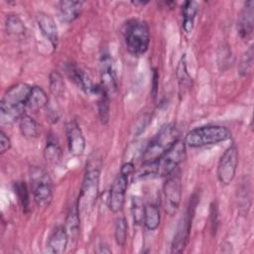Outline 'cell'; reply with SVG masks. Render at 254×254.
I'll use <instances>...</instances> for the list:
<instances>
[{"label":"cell","instance_id":"cell-1","mask_svg":"<svg viewBox=\"0 0 254 254\" xmlns=\"http://www.w3.org/2000/svg\"><path fill=\"white\" fill-rule=\"evenodd\" d=\"M32 86L19 82L9 87L0 102V120L2 124H12L25 113L26 101Z\"/></svg>","mask_w":254,"mask_h":254},{"label":"cell","instance_id":"cell-2","mask_svg":"<svg viewBox=\"0 0 254 254\" xmlns=\"http://www.w3.org/2000/svg\"><path fill=\"white\" fill-rule=\"evenodd\" d=\"M101 159L92 154L88 159L77 198L79 211H89L95 204L99 193V180L101 172Z\"/></svg>","mask_w":254,"mask_h":254},{"label":"cell","instance_id":"cell-3","mask_svg":"<svg viewBox=\"0 0 254 254\" xmlns=\"http://www.w3.org/2000/svg\"><path fill=\"white\" fill-rule=\"evenodd\" d=\"M180 131L175 124L169 123L161 127L142 154V163H152L160 159L177 141Z\"/></svg>","mask_w":254,"mask_h":254},{"label":"cell","instance_id":"cell-4","mask_svg":"<svg viewBox=\"0 0 254 254\" xmlns=\"http://www.w3.org/2000/svg\"><path fill=\"white\" fill-rule=\"evenodd\" d=\"M230 130L221 125H204L191 129L185 137V144L190 148L215 145L230 139Z\"/></svg>","mask_w":254,"mask_h":254},{"label":"cell","instance_id":"cell-5","mask_svg":"<svg viewBox=\"0 0 254 254\" xmlns=\"http://www.w3.org/2000/svg\"><path fill=\"white\" fill-rule=\"evenodd\" d=\"M125 45L133 56H141L147 52L150 45V29L145 21L130 20L123 29Z\"/></svg>","mask_w":254,"mask_h":254},{"label":"cell","instance_id":"cell-6","mask_svg":"<svg viewBox=\"0 0 254 254\" xmlns=\"http://www.w3.org/2000/svg\"><path fill=\"white\" fill-rule=\"evenodd\" d=\"M31 189L36 204L40 207L49 206L53 200V184L49 174L41 167L30 169Z\"/></svg>","mask_w":254,"mask_h":254},{"label":"cell","instance_id":"cell-7","mask_svg":"<svg viewBox=\"0 0 254 254\" xmlns=\"http://www.w3.org/2000/svg\"><path fill=\"white\" fill-rule=\"evenodd\" d=\"M187 156V145L183 140L177 141L160 159L155 161L157 177H167L178 169Z\"/></svg>","mask_w":254,"mask_h":254},{"label":"cell","instance_id":"cell-8","mask_svg":"<svg viewBox=\"0 0 254 254\" xmlns=\"http://www.w3.org/2000/svg\"><path fill=\"white\" fill-rule=\"evenodd\" d=\"M165 211L169 215H174L181 203L182 199V177L179 169L166 177L163 186Z\"/></svg>","mask_w":254,"mask_h":254},{"label":"cell","instance_id":"cell-9","mask_svg":"<svg viewBox=\"0 0 254 254\" xmlns=\"http://www.w3.org/2000/svg\"><path fill=\"white\" fill-rule=\"evenodd\" d=\"M238 163V149L235 145H231L221 155L217 164V178L222 185L227 186L234 180Z\"/></svg>","mask_w":254,"mask_h":254},{"label":"cell","instance_id":"cell-10","mask_svg":"<svg viewBox=\"0 0 254 254\" xmlns=\"http://www.w3.org/2000/svg\"><path fill=\"white\" fill-rule=\"evenodd\" d=\"M100 86L110 98L114 97L118 92V82L113 61L107 51H104L100 56Z\"/></svg>","mask_w":254,"mask_h":254},{"label":"cell","instance_id":"cell-11","mask_svg":"<svg viewBox=\"0 0 254 254\" xmlns=\"http://www.w3.org/2000/svg\"><path fill=\"white\" fill-rule=\"evenodd\" d=\"M194 203L190 202L189 205V208L187 210V213L185 217L182 219L178 230L174 236L173 242H172V253H182L185 248L188 245L190 227H191V220L193 216V210H194Z\"/></svg>","mask_w":254,"mask_h":254},{"label":"cell","instance_id":"cell-12","mask_svg":"<svg viewBox=\"0 0 254 254\" xmlns=\"http://www.w3.org/2000/svg\"><path fill=\"white\" fill-rule=\"evenodd\" d=\"M128 188V177L119 174L113 181L108 197V206L113 213L121 211L125 202V194Z\"/></svg>","mask_w":254,"mask_h":254},{"label":"cell","instance_id":"cell-13","mask_svg":"<svg viewBox=\"0 0 254 254\" xmlns=\"http://www.w3.org/2000/svg\"><path fill=\"white\" fill-rule=\"evenodd\" d=\"M65 133L69 153L75 157L81 156L85 150V138L75 120H70L66 124Z\"/></svg>","mask_w":254,"mask_h":254},{"label":"cell","instance_id":"cell-14","mask_svg":"<svg viewBox=\"0 0 254 254\" xmlns=\"http://www.w3.org/2000/svg\"><path fill=\"white\" fill-rule=\"evenodd\" d=\"M254 29V1L244 3L237 20V32L239 37L248 41L253 34Z\"/></svg>","mask_w":254,"mask_h":254},{"label":"cell","instance_id":"cell-15","mask_svg":"<svg viewBox=\"0 0 254 254\" xmlns=\"http://www.w3.org/2000/svg\"><path fill=\"white\" fill-rule=\"evenodd\" d=\"M64 70L68 78L80 89H82L86 93H94L96 85L92 83L89 75L81 68H79L75 64L67 63L64 65Z\"/></svg>","mask_w":254,"mask_h":254},{"label":"cell","instance_id":"cell-16","mask_svg":"<svg viewBox=\"0 0 254 254\" xmlns=\"http://www.w3.org/2000/svg\"><path fill=\"white\" fill-rule=\"evenodd\" d=\"M36 21L42 35L51 43L53 49L56 50L59 42V34L53 17L45 12H39L36 16Z\"/></svg>","mask_w":254,"mask_h":254},{"label":"cell","instance_id":"cell-17","mask_svg":"<svg viewBox=\"0 0 254 254\" xmlns=\"http://www.w3.org/2000/svg\"><path fill=\"white\" fill-rule=\"evenodd\" d=\"M69 241L68 234L64 225H60L54 229L48 240V251L54 254H62L65 252Z\"/></svg>","mask_w":254,"mask_h":254},{"label":"cell","instance_id":"cell-18","mask_svg":"<svg viewBox=\"0 0 254 254\" xmlns=\"http://www.w3.org/2000/svg\"><path fill=\"white\" fill-rule=\"evenodd\" d=\"M79 208L77 200L72 203L67 211V215L65 217V230L68 234L69 240L75 241L79 235V228H80V217H79Z\"/></svg>","mask_w":254,"mask_h":254},{"label":"cell","instance_id":"cell-19","mask_svg":"<svg viewBox=\"0 0 254 254\" xmlns=\"http://www.w3.org/2000/svg\"><path fill=\"white\" fill-rule=\"evenodd\" d=\"M49 97L47 92L38 85H34L31 88L30 94L26 101V108L31 111L37 112L48 106Z\"/></svg>","mask_w":254,"mask_h":254},{"label":"cell","instance_id":"cell-20","mask_svg":"<svg viewBox=\"0 0 254 254\" xmlns=\"http://www.w3.org/2000/svg\"><path fill=\"white\" fill-rule=\"evenodd\" d=\"M83 2L82 1H72L64 0L59 3V12L61 19L65 23H70L78 18Z\"/></svg>","mask_w":254,"mask_h":254},{"label":"cell","instance_id":"cell-21","mask_svg":"<svg viewBox=\"0 0 254 254\" xmlns=\"http://www.w3.org/2000/svg\"><path fill=\"white\" fill-rule=\"evenodd\" d=\"M198 12V3L195 1H186L182 6L183 29L187 34L191 33L196 14Z\"/></svg>","mask_w":254,"mask_h":254},{"label":"cell","instance_id":"cell-22","mask_svg":"<svg viewBox=\"0 0 254 254\" xmlns=\"http://www.w3.org/2000/svg\"><path fill=\"white\" fill-rule=\"evenodd\" d=\"M177 78H178V82H179V86L180 89L183 93L189 91L191 88V77L188 71V66H187V58L186 55H182L178 65H177Z\"/></svg>","mask_w":254,"mask_h":254},{"label":"cell","instance_id":"cell-23","mask_svg":"<svg viewBox=\"0 0 254 254\" xmlns=\"http://www.w3.org/2000/svg\"><path fill=\"white\" fill-rule=\"evenodd\" d=\"M44 156L46 161L50 164H58L61 162L62 149L58 139L52 134H50L47 138L46 146L44 149Z\"/></svg>","mask_w":254,"mask_h":254},{"label":"cell","instance_id":"cell-24","mask_svg":"<svg viewBox=\"0 0 254 254\" xmlns=\"http://www.w3.org/2000/svg\"><path fill=\"white\" fill-rule=\"evenodd\" d=\"M161 222L160 208L155 203H148L145 205L143 223L148 230H156Z\"/></svg>","mask_w":254,"mask_h":254},{"label":"cell","instance_id":"cell-25","mask_svg":"<svg viewBox=\"0 0 254 254\" xmlns=\"http://www.w3.org/2000/svg\"><path fill=\"white\" fill-rule=\"evenodd\" d=\"M19 129L26 138H36L39 134V128L36 120L27 113H24L18 120Z\"/></svg>","mask_w":254,"mask_h":254},{"label":"cell","instance_id":"cell-26","mask_svg":"<svg viewBox=\"0 0 254 254\" xmlns=\"http://www.w3.org/2000/svg\"><path fill=\"white\" fill-rule=\"evenodd\" d=\"M98 95V103H97V108H98V116L103 125H106L109 121L110 117V97L104 92L102 88L97 93Z\"/></svg>","mask_w":254,"mask_h":254},{"label":"cell","instance_id":"cell-27","mask_svg":"<svg viewBox=\"0 0 254 254\" xmlns=\"http://www.w3.org/2000/svg\"><path fill=\"white\" fill-rule=\"evenodd\" d=\"M5 29L9 35L21 36L25 34L26 28L22 19L15 14H10L6 17Z\"/></svg>","mask_w":254,"mask_h":254},{"label":"cell","instance_id":"cell-28","mask_svg":"<svg viewBox=\"0 0 254 254\" xmlns=\"http://www.w3.org/2000/svg\"><path fill=\"white\" fill-rule=\"evenodd\" d=\"M128 235V224L126 218L123 215L117 217L114 226V237L118 246L124 247L127 242Z\"/></svg>","mask_w":254,"mask_h":254},{"label":"cell","instance_id":"cell-29","mask_svg":"<svg viewBox=\"0 0 254 254\" xmlns=\"http://www.w3.org/2000/svg\"><path fill=\"white\" fill-rule=\"evenodd\" d=\"M253 60H254V48L250 46L246 52L242 55L240 63L238 65V73L240 76H248L252 72L253 68Z\"/></svg>","mask_w":254,"mask_h":254},{"label":"cell","instance_id":"cell-30","mask_svg":"<svg viewBox=\"0 0 254 254\" xmlns=\"http://www.w3.org/2000/svg\"><path fill=\"white\" fill-rule=\"evenodd\" d=\"M49 88L52 94L55 96H61L64 92V81L63 75L57 71L53 70L49 75Z\"/></svg>","mask_w":254,"mask_h":254},{"label":"cell","instance_id":"cell-31","mask_svg":"<svg viewBox=\"0 0 254 254\" xmlns=\"http://www.w3.org/2000/svg\"><path fill=\"white\" fill-rule=\"evenodd\" d=\"M145 212V204L141 197L133 195L131 197V214L134 224L139 225L143 222Z\"/></svg>","mask_w":254,"mask_h":254},{"label":"cell","instance_id":"cell-32","mask_svg":"<svg viewBox=\"0 0 254 254\" xmlns=\"http://www.w3.org/2000/svg\"><path fill=\"white\" fill-rule=\"evenodd\" d=\"M15 192L19 198V201L23 207V210L26 212L29 210L30 206V196L28 187L25 182H16L14 185Z\"/></svg>","mask_w":254,"mask_h":254},{"label":"cell","instance_id":"cell-33","mask_svg":"<svg viewBox=\"0 0 254 254\" xmlns=\"http://www.w3.org/2000/svg\"><path fill=\"white\" fill-rule=\"evenodd\" d=\"M218 223V215H217V205L215 202L210 204V228L212 235H215Z\"/></svg>","mask_w":254,"mask_h":254},{"label":"cell","instance_id":"cell-34","mask_svg":"<svg viewBox=\"0 0 254 254\" xmlns=\"http://www.w3.org/2000/svg\"><path fill=\"white\" fill-rule=\"evenodd\" d=\"M10 148H11L10 138L3 131H0V152H1V154H4Z\"/></svg>","mask_w":254,"mask_h":254},{"label":"cell","instance_id":"cell-35","mask_svg":"<svg viewBox=\"0 0 254 254\" xmlns=\"http://www.w3.org/2000/svg\"><path fill=\"white\" fill-rule=\"evenodd\" d=\"M151 94L155 98L158 93L159 87V72L157 68H153V75H152V85H151Z\"/></svg>","mask_w":254,"mask_h":254},{"label":"cell","instance_id":"cell-36","mask_svg":"<svg viewBox=\"0 0 254 254\" xmlns=\"http://www.w3.org/2000/svg\"><path fill=\"white\" fill-rule=\"evenodd\" d=\"M134 171H135V166H134L133 162L127 161V162H125V163L122 165V167H121V169H120V174H122V175L128 177L129 175L133 174Z\"/></svg>","mask_w":254,"mask_h":254},{"label":"cell","instance_id":"cell-37","mask_svg":"<svg viewBox=\"0 0 254 254\" xmlns=\"http://www.w3.org/2000/svg\"><path fill=\"white\" fill-rule=\"evenodd\" d=\"M59 118H60L59 113H58L56 110H54V109H52V108H49V109L47 110V120H49L51 123H56V122H58Z\"/></svg>","mask_w":254,"mask_h":254},{"label":"cell","instance_id":"cell-38","mask_svg":"<svg viewBox=\"0 0 254 254\" xmlns=\"http://www.w3.org/2000/svg\"><path fill=\"white\" fill-rule=\"evenodd\" d=\"M97 252H98V253H111V249H110L108 246H106V245L100 244V245L98 246Z\"/></svg>","mask_w":254,"mask_h":254},{"label":"cell","instance_id":"cell-39","mask_svg":"<svg viewBox=\"0 0 254 254\" xmlns=\"http://www.w3.org/2000/svg\"><path fill=\"white\" fill-rule=\"evenodd\" d=\"M148 2L147 1H133L132 2V4L133 5H135V6H138V5H141V6H144V5H146Z\"/></svg>","mask_w":254,"mask_h":254}]
</instances>
